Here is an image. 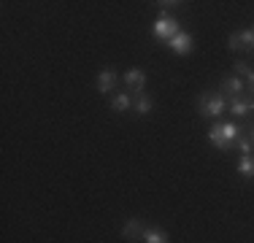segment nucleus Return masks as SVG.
Wrapping results in <instances>:
<instances>
[{
  "label": "nucleus",
  "mask_w": 254,
  "mask_h": 243,
  "mask_svg": "<svg viewBox=\"0 0 254 243\" xmlns=\"http://www.w3.org/2000/svg\"><path fill=\"white\" fill-rule=\"evenodd\" d=\"M244 130H252V127L244 124H233V122H225V124H214L208 130V143H214L219 151H227L230 146H235V141L241 138Z\"/></svg>",
  "instance_id": "f257e3e1"
},
{
  "label": "nucleus",
  "mask_w": 254,
  "mask_h": 243,
  "mask_svg": "<svg viewBox=\"0 0 254 243\" xmlns=\"http://www.w3.org/2000/svg\"><path fill=\"white\" fill-rule=\"evenodd\" d=\"M227 108V100L222 92H200L197 97V114L205 119H216L219 114H225Z\"/></svg>",
  "instance_id": "f03ea898"
},
{
  "label": "nucleus",
  "mask_w": 254,
  "mask_h": 243,
  "mask_svg": "<svg viewBox=\"0 0 254 243\" xmlns=\"http://www.w3.org/2000/svg\"><path fill=\"white\" fill-rule=\"evenodd\" d=\"M179 27H181L179 19H173V16H168V14H160V19L154 22L152 33H154L157 41H171V38H176V35L181 33Z\"/></svg>",
  "instance_id": "7ed1b4c3"
},
{
  "label": "nucleus",
  "mask_w": 254,
  "mask_h": 243,
  "mask_svg": "<svg viewBox=\"0 0 254 243\" xmlns=\"http://www.w3.org/2000/svg\"><path fill=\"white\" fill-rule=\"evenodd\" d=\"M227 46L233 52H254V30H241L227 38Z\"/></svg>",
  "instance_id": "20e7f679"
},
{
  "label": "nucleus",
  "mask_w": 254,
  "mask_h": 243,
  "mask_svg": "<svg viewBox=\"0 0 254 243\" xmlns=\"http://www.w3.org/2000/svg\"><path fill=\"white\" fill-rule=\"evenodd\" d=\"M143 87H146V73H143L141 68H130L125 73V89L132 95H141Z\"/></svg>",
  "instance_id": "39448f33"
},
{
  "label": "nucleus",
  "mask_w": 254,
  "mask_h": 243,
  "mask_svg": "<svg viewBox=\"0 0 254 243\" xmlns=\"http://www.w3.org/2000/svg\"><path fill=\"white\" fill-rule=\"evenodd\" d=\"M168 46L173 49V54H179V57H187V54H192V46H195V41H192L190 33H179L176 38L168 41Z\"/></svg>",
  "instance_id": "423d86ee"
},
{
  "label": "nucleus",
  "mask_w": 254,
  "mask_h": 243,
  "mask_svg": "<svg viewBox=\"0 0 254 243\" xmlns=\"http://www.w3.org/2000/svg\"><path fill=\"white\" fill-rule=\"evenodd\" d=\"M230 114H238V117H249V114H254V97H233V100L227 103Z\"/></svg>",
  "instance_id": "0eeeda50"
},
{
  "label": "nucleus",
  "mask_w": 254,
  "mask_h": 243,
  "mask_svg": "<svg viewBox=\"0 0 254 243\" xmlns=\"http://www.w3.org/2000/svg\"><path fill=\"white\" fill-rule=\"evenodd\" d=\"M219 89H222V95H230V100H233V97H241V95H244L246 84L241 81L238 76H227V78H222Z\"/></svg>",
  "instance_id": "6e6552de"
},
{
  "label": "nucleus",
  "mask_w": 254,
  "mask_h": 243,
  "mask_svg": "<svg viewBox=\"0 0 254 243\" xmlns=\"http://www.w3.org/2000/svg\"><path fill=\"white\" fill-rule=\"evenodd\" d=\"M117 81H119L117 70H114V68H103V70L98 73V92L108 95L114 87H117Z\"/></svg>",
  "instance_id": "1a4fd4ad"
},
{
  "label": "nucleus",
  "mask_w": 254,
  "mask_h": 243,
  "mask_svg": "<svg viewBox=\"0 0 254 243\" xmlns=\"http://www.w3.org/2000/svg\"><path fill=\"white\" fill-rule=\"evenodd\" d=\"M143 233H146V227H143L141 219H127L122 227V235L127 241H143Z\"/></svg>",
  "instance_id": "9d476101"
},
{
  "label": "nucleus",
  "mask_w": 254,
  "mask_h": 243,
  "mask_svg": "<svg viewBox=\"0 0 254 243\" xmlns=\"http://www.w3.org/2000/svg\"><path fill=\"white\" fill-rule=\"evenodd\" d=\"M152 97H149L146 92H141V95H135V100H132V108H135V114L138 117H146V114H152Z\"/></svg>",
  "instance_id": "9b49d317"
},
{
  "label": "nucleus",
  "mask_w": 254,
  "mask_h": 243,
  "mask_svg": "<svg viewBox=\"0 0 254 243\" xmlns=\"http://www.w3.org/2000/svg\"><path fill=\"white\" fill-rule=\"evenodd\" d=\"M111 108H114V111H119V114L130 111V108H132V100H130V95H127V92H117V95L111 97Z\"/></svg>",
  "instance_id": "f8f14e48"
},
{
  "label": "nucleus",
  "mask_w": 254,
  "mask_h": 243,
  "mask_svg": "<svg viewBox=\"0 0 254 243\" xmlns=\"http://www.w3.org/2000/svg\"><path fill=\"white\" fill-rule=\"evenodd\" d=\"M143 243H171V241H168V235L162 233L160 227H146V233H143Z\"/></svg>",
  "instance_id": "ddd939ff"
},
{
  "label": "nucleus",
  "mask_w": 254,
  "mask_h": 243,
  "mask_svg": "<svg viewBox=\"0 0 254 243\" xmlns=\"http://www.w3.org/2000/svg\"><path fill=\"white\" fill-rule=\"evenodd\" d=\"M238 173L244 179H254V154L252 157H241L238 160Z\"/></svg>",
  "instance_id": "4468645a"
},
{
  "label": "nucleus",
  "mask_w": 254,
  "mask_h": 243,
  "mask_svg": "<svg viewBox=\"0 0 254 243\" xmlns=\"http://www.w3.org/2000/svg\"><path fill=\"white\" fill-rule=\"evenodd\" d=\"M235 149L241 151V157H252V154H254V143H252V138H249V135H241L238 141H235Z\"/></svg>",
  "instance_id": "2eb2a0df"
},
{
  "label": "nucleus",
  "mask_w": 254,
  "mask_h": 243,
  "mask_svg": "<svg viewBox=\"0 0 254 243\" xmlns=\"http://www.w3.org/2000/svg\"><path fill=\"white\" fill-rule=\"evenodd\" d=\"M162 8V14H168V11H173V8H179L181 3H176V0H171V3H165V0H160V3H157Z\"/></svg>",
  "instance_id": "dca6fc26"
},
{
  "label": "nucleus",
  "mask_w": 254,
  "mask_h": 243,
  "mask_svg": "<svg viewBox=\"0 0 254 243\" xmlns=\"http://www.w3.org/2000/svg\"><path fill=\"white\" fill-rule=\"evenodd\" d=\"M235 70H238L241 76H249V73H252V68H249L246 62H235Z\"/></svg>",
  "instance_id": "f3484780"
},
{
  "label": "nucleus",
  "mask_w": 254,
  "mask_h": 243,
  "mask_svg": "<svg viewBox=\"0 0 254 243\" xmlns=\"http://www.w3.org/2000/svg\"><path fill=\"white\" fill-rule=\"evenodd\" d=\"M246 89H249V92H254V70L246 76Z\"/></svg>",
  "instance_id": "a211bd4d"
},
{
  "label": "nucleus",
  "mask_w": 254,
  "mask_h": 243,
  "mask_svg": "<svg viewBox=\"0 0 254 243\" xmlns=\"http://www.w3.org/2000/svg\"><path fill=\"white\" fill-rule=\"evenodd\" d=\"M249 138H252V143H254V127H252V130H249Z\"/></svg>",
  "instance_id": "6ab92c4d"
},
{
  "label": "nucleus",
  "mask_w": 254,
  "mask_h": 243,
  "mask_svg": "<svg viewBox=\"0 0 254 243\" xmlns=\"http://www.w3.org/2000/svg\"><path fill=\"white\" fill-rule=\"evenodd\" d=\"M252 30H254V27H252Z\"/></svg>",
  "instance_id": "aec40b11"
}]
</instances>
